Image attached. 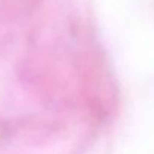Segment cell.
Masks as SVG:
<instances>
[{
    "label": "cell",
    "instance_id": "cell-1",
    "mask_svg": "<svg viewBox=\"0 0 154 154\" xmlns=\"http://www.w3.org/2000/svg\"><path fill=\"white\" fill-rule=\"evenodd\" d=\"M42 0H0L3 11L12 17H21L30 14L39 6Z\"/></svg>",
    "mask_w": 154,
    "mask_h": 154
}]
</instances>
